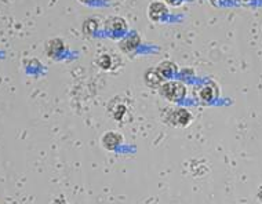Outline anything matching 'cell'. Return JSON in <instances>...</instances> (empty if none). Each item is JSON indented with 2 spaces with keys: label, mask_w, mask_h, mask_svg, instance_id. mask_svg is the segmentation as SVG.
Masks as SVG:
<instances>
[{
  "label": "cell",
  "mask_w": 262,
  "mask_h": 204,
  "mask_svg": "<svg viewBox=\"0 0 262 204\" xmlns=\"http://www.w3.org/2000/svg\"><path fill=\"white\" fill-rule=\"evenodd\" d=\"M52 204H68L65 200H62V199H57V200H54V203Z\"/></svg>",
  "instance_id": "cell-15"
},
{
  "label": "cell",
  "mask_w": 262,
  "mask_h": 204,
  "mask_svg": "<svg viewBox=\"0 0 262 204\" xmlns=\"http://www.w3.org/2000/svg\"><path fill=\"white\" fill-rule=\"evenodd\" d=\"M127 29V22L126 19L122 17H113L109 18L105 22V30L109 33H120L123 30Z\"/></svg>",
  "instance_id": "cell-6"
},
{
  "label": "cell",
  "mask_w": 262,
  "mask_h": 204,
  "mask_svg": "<svg viewBox=\"0 0 262 204\" xmlns=\"http://www.w3.org/2000/svg\"><path fill=\"white\" fill-rule=\"evenodd\" d=\"M167 15H169V7H167V4L164 1L155 0L148 6V17H149L151 21L157 22V21H162Z\"/></svg>",
  "instance_id": "cell-3"
},
{
  "label": "cell",
  "mask_w": 262,
  "mask_h": 204,
  "mask_svg": "<svg viewBox=\"0 0 262 204\" xmlns=\"http://www.w3.org/2000/svg\"><path fill=\"white\" fill-rule=\"evenodd\" d=\"M156 69L163 79H169V77H171V76L178 72V66L174 62H171V61H163V62H160L157 65Z\"/></svg>",
  "instance_id": "cell-11"
},
{
  "label": "cell",
  "mask_w": 262,
  "mask_h": 204,
  "mask_svg": "<svg viewBox=\"0 0 262 204\" xmlns=\"http://www.w3.org/2000/svg\"><path fill=\"white\" fill-rule=\"evenodd\" d=\"M98 66L102 70L112 69V57L109 54H102L98 58Z\"/></svg>",
  "instance_id": "cell-13"
},
{
  "label": "cell",
  "mask_w": 262,
  "mask_h": 204,
  "mask_svg": "<svg viewBox=\"0 0 262 204\" xmlns=\"http://www.w3.org/2000/svg\"><path fill=\"white\" fill-rule=\"evenodd\" d=\"M163 77L157 72L156 68H149L144 73V83L149 88H159L163 84Z\"/></svg>",
  "instance_id": "cell-5"
},
{
  "label": "cell",
  "mask_w": 262,
  "mask_h": 204,
  "mask_svg": "<svg viewBox=\"0 0 262 204\" xmlns=\"http://www.w3.org/2000/svg\"><path fill=\"white\" fill-rule=\"evenodd\" d=\"M164 122L171 127H188L192 123V113L185 108H169L164 111Z\"/></svg>",
  "instance_id": "cell-2"
},
{
  "label": "cell",
  "mask_w": 262,
  "mask_h": 204,
  "mask_svg": "<svg viewBox=\"0 0 262 204\" xmlns=\"http://www.w3.org/2000/svg\"><path fill=\"white\" fill-rule=\"evenodd\" d=\"M80 3H83V4H86V3H88V1H91V0H79Z\"/></svg>",
  "instance_id": "cell-17"
},
{
  "label": "cell",
  "mask_w": 262,
  "mask_h": 204,
  "mask_svg": "<svg viewBox=\"0 0 262 204\" xmlns=\"http://www.w3.org/2000/svg\"><path fill=\"white\" fill-rule=\"evenodd\" d=\"M159 93L162 97L170 101V102H181L187 97V87L182 82L178 80H169L164 82L160 87H159Z\"/></svg>",
  "instance_id": "cell-1"
},
{
  "label": "cell",
  "mask_w": 262,
  "mask_h": 204,
  "mask_svg": "<svg viewBox=\"0 0 262 204\" xmlns=\"http://www.w3.org/2000/svg\"><path fill=\"white\" fill-rule=\"evenodd\" d=\"M141 44V37L138 35H128L124 36L120 41V48L124 53H131V51H135L138 46Z\"/></svg>",
  "instance_id": "cell-9"
},
{
  "label": "cell",
  "mask_w": 262,
  "mask_h": 204,
  "mask_svg": "<svg viewBox=\"0 0 262 204\" xmlns=\"http://www.w3.org/2000/svg\"><path fill=\"white\" fill-rule=\"evenodd\" d=\"M258 198H260L262 200V187L260 188V192H258Z\"/></svg>",
  "instance_id": "cell-16"
},
{
  "label": "cell",
  "mask_w": 262,
  "mask_h": 204,
  "mask_svg": "<svg viewBox=\"0 0 262 204\" xmlns=\"http://www.w3.org/2000/svg\"><path fill=\"white\" fill-rule=\"evenodd\" d=\"M97 29H98V21L95 18H88L83 23V33L84 35L93 36Z\"/></svg>",
  "instance_id": "cell-12"
},
{
  "label": "cell",
  "mask_w": 262,
  "mask_h": 204,
  "mask_svg": "<svg viewBox=\"0 0 262 204\" xmlns=\"http://www.w3.org/2000/svg\"><path fill=\"white\" fill-rule=\"evenodd\" d=\"M123 144V135L117 131H106L101 137V145L106 151H116Z\"/></svg>",
  "instance_id": "cell-4"
},
{
  "label": "cell",
  "mask_w": 262,
  "mask_h": 204,
  "mask_svg": "<svg viewBox=\"0 0 262 204\" xmlns=\"http://www.w3.org/2000/svg\"><path fill=\"white\" fill-rule=\"evenodd\" d=\"M243 1H253V0H243Z\"/></svg>",
  "instance_id": "cell-18"
},
{
  "label": "cell",
  "mask_w": 262,
  "mask_h": 204,
  "mask_svg": "<svg viewBox=\"0 0 262 204\" xmlns=\"http://www.w3.org/2000/svg\"><path fill=\"white\" fill-rule=\"evenodd\" d=\"M109 112H111L112 117L117 120V122H122L124 116L128 113V108L126 106V104L123 102H116V99H112L111 105H109Z\"/></svg>",
  "instance_id": "cell-10"
},
{
  "label": "cell",
  "mask_w": 262,
  "mask_h": 204,
  "mask_svg": "<svg viewBox=\"0 0 262 204\" xmlns=\"http://www.w3.org/2000/svg\"><path fill=\"white\" fill-rule=\"evenodd\" d=\"M65 48V43L58 37L51 39L46 43V54L50 58H57L59 57Z\"/></svg>",
  "instance_id": "cell-7"
},
{
  "label": "cell",
  "mask_w": 262,
  "mask_h": 204,
  "mask_svg": "<svg viewBox=\"0 0 262 204\" xmlns=\"http://www.w3.org/2000/svg\"><path fill=\"white\" fill-rule=\"evenodd\" d=\"M199 97H200V99L204 101V102H211V101H214V99H217V97H218V86L213 82L204 84L203 87L200 88V91H199Z\"/></svg>",
  "instance_id": "cell-8"
},
{
  "label": "cell",
  "mask_w": 262,
  "mask_h": 204,
  "mask_svg": "<svg viewBox=\"0 0 262 204\" xmlns=\"http://www.w3.org/2000/svg\"><path fill=\"white\" fill-rule=\"evenodd\" d=\"M184 0H164V3H167L170 6H181Z\"/></svg>",
  "instance_id": "cell-14"
}]
</instances>
